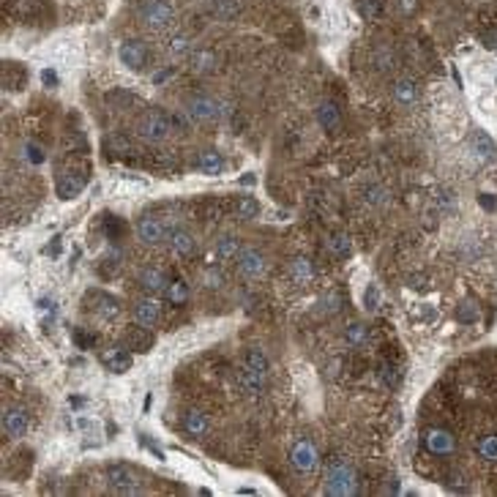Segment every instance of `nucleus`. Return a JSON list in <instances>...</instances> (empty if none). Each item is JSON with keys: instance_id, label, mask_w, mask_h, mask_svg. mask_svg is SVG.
Returning a JSON list of instances; mask_svg holds the SVG:
<instances>
[{"instance_id": "obj_1", "label": "nucleus", "mask_w": 497, "mask_h": 497, "mask_svg": "<svg viewBox=\"0 0 497 497\" xmlns=\"http://www.w3.org/2000/svg\"><path fill=\"white\" fill-rule=\"evenodd\" d=\"M137 20L142 23V27H148L153 33H164L175 25L178 14H175V6L170 0H139Z\"/></svg>"}, {"instance_id": "obj_2", "label": "nucleus", "mask_w": 497, "mask_h": 497, "mask_svg": "<svg viewBox=\"0 0 497 497\" xmlns=\"http://www.w3.org/2000/svg\"><path fill=\"white\" fill-rule=\"evenodd\" d=\"M325 492L328 495H356L358 492V473L350 462H344L339 456H334L328 462V470H325Z\"/></svg>"}, {"instance_id": "obj_3", "label": "nucleus", "mask_w": 497, "mask_h": 497, "mask_svg": "<svg viewBox=\"0 0 497 497\" xmlns=\"http://www.w3.org/2000/svg\"><path fill=\"white\" fill-rule=\"evenodd\" d=\"M107 486L115 495H142L145 492L139 475L129 465H110L107 467Z\"/></svg>"}, {"instance_id": "obj_4", "label": "nucleus", "mask_w": 497, "mask_h": 497, "mask_svg": "<svg viewBox=\"0 0 497 497\" xmlns=\"http://www.w3.org/2000/svg\"><path fill=\"white\" fill-rule=\"evenodd\" d=\"M137 134L142 137L145 142H164L167 137L172 134V120L158 110L145 113L137 120Z\"/></svg>"}, {"instance_id": "obj_5", "label": "nucleus", "mask_w": 497, "mask_h": 497, "mask_svg": "<svg viewBox=\"0 0 497 497\" xmlns=\"http://www.w3.org/2000/svg\"><path fill=\"white\" fill-rule=\"evenodd\" d=\"M85 186H88V172L80 170V167H66L55 178V194L61 200H74Z\"/></svg>"}, {"instance_id": "obj_6", "label": "nucleus", "mask_w": 497, "mask_h": 497, "mask_svg": "<svg viewBox=\"0 0 497 497\" xmlns=\"http://www.w3.org/2000/svg\"><path fill=\"white\" fill-rule=\"evenodd\" d=\"M421 443H424L427 453H432V456H451L456 451V437L448 429H443V427L427 429L424 437H421Z\"/></svg>"}, {"instance_id": "obj_7", "label": "nucleus", "mask_w": 497, "mask_h": 497, "mask_svg": "<svg viewBox=\"0 0 497 497\" xmlns=\"http://www.w3.org/2000/svg\"><path fill=\"white\" fill-rule=\"evenodd\" d=\"M134 232L145 246H158V244L167 238V225H164L158 216H153V213H145V216L137 219Z\"/></svg>"}, {"instance_id": "obj_8", "label": "nucleus", "mask_w": 497, "mask_h": 497, "mask_svg": "<svg viewBox=\"0 0 497 497\" xmlns=\"http://www.w3.org/2000/svg\"><path fill=\"white\" fill-rule=\"evenodd\" d=\"M186 115L191 120H197V123H213L219 118V101L205 96V93H197V96H191L186 101Z\"/></svg>"}, {"instance_id": "obj_9", "label": "nucleus", "mask_w": 497, "mask_h": 497, "mask_svg": "<svg viewBox=\"0 0 497 497\" xmlns=\"http://www.w3.org/2000/svg\"><path fill=\"white\" fill-rule=\"evenodd\" d=\"M290 465H293L298 473H312L320 465V453H317L315 443L312 440H298L293 448H290Z\"/></svg>"}, {"instance_id": "obj_10", "label": "nucleus", "mask_w": 497, "mask_h": 497, "mask_svg": "<svg viewBox=\"0 0 497 497\" xmlns=\"http://www.w3.org/2000/svg\"><path fill=\"white\" fill-rule=\"evenodd\" d=\"M27 427H30V415L25 407H6L3 410V434L6 437L20 440L27 434Z\"/></svg>"}, {"instance_id": "obj_11", "label": "nucleus", "mask_w": 497, "mask_h": 497, "mask_svg": "<svg viewBox=\"0 0 497 497\" xmlns=\"http://www.w3.org/2000/svg\"><path fill=\"white\" fill-rule=\"evenodd\" d=\"M85 303H88V309H91L93 315L101 317V320H115V317L120 315V301L110 293L93 290V293L85 295Z\"/></svg>"}, {"instance_id": "obj_12", "label": "nucleus", "mask_w": 497, "mask_h": 497, "mask_svg": "<svg viewBox=\"0 0 497 497\" xmlns=\"http://www.w3.org/2000/svg\"><path fill=\"white\" fill-rule=\"evenodd\" d=\"M235 263H238V271H241L244 279H260L265 273V268H268L265 265V254L257 251V249H244Z\"/></svg>"}, {"instance_id": "obj_13", "label": "nucleus", "mask_w": 497, "mask_h": 497, "mask_svg": "<svg viewBox=\"0 0 497 497\" xmlns=\"http://www.w3.org/2000/svg\"><path fill=\"white\" fill-rule=\"evenodd\" d=\"M99 361H101V366L107 372L123 375L126 369H132V350H126V347H107V350L99 353Z\"/></svg>"}, {"instance_id": "obj_14", "label": "nucleus", "mask_w": 497, "mask_h": 497, "mask_svg": "<svg viewBox=\"0 0 497 497\" xmlns=\"http://www.w3.org/2000/svg\"><path fill=\"white\" fill-rule=\"evenodd\" d=\"M118 55H120V61L132 68V71H142L145 63H148V58H151V55H148V46L142 44V42H137V39L123 42Z\"/></svg>"}, {"instance_id": "obj_15", "label": "nucleus", "mask_w": 497, "mask_h": 497, "mask_svg": "<svg viewBox=\"0 0 497 497\" xmlns=\"http://www.w3.org/2000/svg\"><path fill=\"white\" fill-rule=\"evenodd\" d=\"M317 123H320L322 132H328V134H339L341 132V110L331 99H325V101L317 104Z\"/></svg>"}, {"instance_id": "obj_16", "label": "nucleus", "mask_w": 497, "mask_h": 497, "mask_svg": "<svg viewBox=\"0 0 497 497\" xmlns=\"http://www.w3.org/2000/svg\"><path fill=\"white\" fill-rule=\"evenodd\" d=\"M161 320V303L156 298H139L134 303V322L142 328H153Z\"/></svg>"}, {"instance_id": "obj_17", "label": "nucleus", "mask_w": 497, "mask_h": 497, "mask_svg": "<svg viewBox=\"0 0 497 497\" xmlns=\"http://www.w3.org/2000/svg\"><path fill=\"white\" fill-rule=\"evenodd\" d=\"M183 432H186L189 437H194V440H203V437H208V432H210V421H208V415L200 413V410H189V413L183 415Z\"/></svg>"}, {"instance_id": "obj_18", "label": "nucleus", "mask_w": 497, "mask_h": 497, "mask_svg": "<svg viewBox=\"0 0 497 497\" xmlns=\"http://www.w3.org/2000/svg\"><path fill=\"white\" fill-rule=\"evenodd\" d=\"M170 249H172L175 257L186 260V257H191L197 251V241H194V235L189 229H172L170 232Z\"/></svg>"}, {"instance_id": "obj_19", "label": "nucleus", "mask_w": 497, "mask_h": 497, "mask_svg": "<svg viewBox=\"0 0 497 497\" xmlns=\"http://www.w3.org/2000/svg\"><path fill=\"white\" fill-rule=\"evenodd\" d=\"M216 63H219V58H216L213 49H194V52L189 55V68H191L194 74H213Z\"/></svg>"}, {"instance_id": "obj_20", "label": "nucleus", "mask_w": 497, "mask_h": 497, "mask_svg": "<svg viewBox=\"0 0 497 497\" xmlns=\"http://www.w3.org/2000/svg\"><path fill=\"white\" fill-rule=\"evenodd\" d=\"M167 284H170V279L164 276V271H158V268H145V271L139 273V287L145 290V293H164L167 290Z\"/></svg>"}, {"instance_id": "obj_21", "label": "nucleus", "mask_w": 497, "mask_h": 497, "mask_svg": "<svg viewBox=\"0 0 497 497\" xmlns=\"http://www.w3.org/2000/svg\"><path fill=\"white\" fill-rule=\"evenodd\" d=\"M265 383H268V375L244 366V372H241V388L246 391L249 396H263L265 394Z\"/></svg>"}, {"instance_id": "obj_22", "label": "nucleus", "mask_w": 497, "mask_h": 497, "mask_svg": "<svg viewBox=\"0 0 497 497\" xmlns=\"http://www.w3.org/2000/svg\"><path fill=\"white\" fill-rule=\"evenodd\" d=\"M241 251H244L241 238H235V235H222L219 244H216V257H219V263H232V260H238Z\"/></svg>"}, {"instance_id": "obj_23", "label": "nucleus", "mask_w": 497, "mask_h": 497, "mask_svg": "<svg viewBox=\"0 0 497 497\" xmlns=\"http://www.w3.org/2000/svg\"><path fill=\"white\" fill-rule=\"evenodd\" d=\"M151 328H132L126 336H123V347L126 350H132V353H148V347L153 344V339H151V334H148Z\"/></svg>"}, {"instance_id": "obj_24", "label": "nucleus", "mask_w": 497, "mask_h": 497, "mask_svg": "<svg viewBox=\"0 0 497 497\" xmlns=\"http://www.w3.org/2000/svg\"><path fill=\"white\" fill-rule=\"evenodd\" d=\"M290 279H293L295 284H309V282L315 279L312 263H309L306 257H293V260H290Z\"/></svg>"}, {"instance_id": "obj_25", "label": "nucleus", "mask_w": 497, "mask_h": 497, "mask_svg": "<svg viewBox=\"0 0 497 497\" xmlns=\"http://www.w3.org/2000/svg\"><path fill=\"white\" fill-rule=\"evenodd\" d=\"M394 99L399 101V104H413L415 99H418V82L415 80H410V77H405V80H399L396 85H394Z\"/></svg>"}, {"instance_id": "obj_26", "label": "nucleus", "mask_w": 497, "mask_h": 497, "mask_svg": "<svg viewBox=\"0 0 497 497\" xmlns=\"http://www.w3.org/2000/svg\"><path fill=\"white\" fill-rule=\"evenodd\" d=\"M232 210H235V216H238V219L251 222V219H257V216H260V203H257L254 197L244 194V197H238V200L232 203Z\"/></svg>"}, {"instance_id": "obj_27", "label": "nucleus", "mask_w": 497, "mask_h": 497, "mask_svg": "<svg viewBox=\"0 0 497 497\" xmlns=\"http://www.w3.org/2000/svg\"><path fill=\"white\" fill-rule=\"evenodd\" d=\"M197 167L203 172H208V175H219L225 170V158H222V153H216V151H203L200 158H197Z\"/></svg>"}, {"instance_id": "obj_28", "label": "nucleus", "mask_w": 497, "mask_h": 497, "mask_svg": "<svg viewBox=\"0 0 497 497\" xmlns=\"http://www.w3.org/2000/svg\"><path fill=\"white\" fill-rule=\"evenodd\" d=\"M244 366H246V369H254V372H263V375H268V369H271L268 356H265L260 347H249L246 356H244Z\"/></svg>"}, {"instance_id": "obj_29", "label": "nucleus", "mask_w": 497, "mask_h": 497, "mask_svg": "<svg viewBox=\"0 0 497 497\" xmlns=\"http://www.w3.org/2000/svg\"><path fill=\"white\" fill-rule=\"evenodd\" d=\"M475 451H478V456H481L484 462L497 465V434H484V437L478 440Z\"/></svg>"}, {"instance_id": "obj_30", "label": "nucleus", "mask_w": 497, "mask_h": 497, "mask_svg": "<svg viewBox=\"0 0 497 497\" xmlns=\"http://www.w3.org/2000/svg\"><path fill=\"white\" fill-rule=\"evenodd\" d=\"M473 151H475V156L478 158H495V153H497V145L489 139V137L484 134V132H475L473 134Z\"/></svg>"}, {"instance_id": "obj_31", "label": "nucleus", "mask_w": 497, "mask_h": 497, "mask_svg": "<svg viewBox=\"0 0 497 497\" xmlns=\"http://www.w3.org/2000/svg\"><path fill=\"white\" fill-rule=\"evenodd\" d=\"M164 295H167L170 306H183V303L189 301V287H186V282L175 279V282H170V284H167Z\"/></svg>"}, {"instance_id": "obj_32", "label": "nucleus", "mask_w": 497, "mask_h": 497, "mask_svg": "<svg viewBox=\"0 0 497 497\" xmlns=\"http://www.w3.org/2000/svg\"><path fill=\"white\" fill-rule=\"evenodd\" d=\"M366 339H369V328L363 322H350L344 328V341L350 347H361V344H366Z\"/></svg>"}, {"instance_id": "obj_33", "label": "nucleus", "mask_w": 497, "mask_h": 497, "mask_svg": "<svg viewBox=\"0 0 497 497\" xmlns=\"http://www.w3.org/2000/svg\"><path fill=\"white\" fill-rule=\"evenodd\" d=\"M189 52H191V39L183 36V33L172 36V39L167 42V55H170V58H183V55H189Z\"/></svg>"}, {"instance_id": "obj_34", "label": "nucleus", "mask_w": 497, "mask_h": 497, "mask_svg": "<svg viewBox=\"0 0 497 497\" xmlns=\"http://www.w3.org/2000/svg\"><path fill=\"white\" fill-rule=\"evenodd\" d=\"M358 11L369 23H377L383 17V0H358Z\"/></svg>"}, {"instance_id": "obj_35", "label": "nucleus", "mask_w": 497, "mask_h": 497, "mask_svg": "<svg viewBox=\"0 0 497 497\" xmlns=\"http://www.w3.org/2000/svg\"><path fill=\"white\" fill-rule=\"evenodd\" d=\"M210 11H213V17H219V20H232V17L238 14V3H235V0H213V3H210Z\"/></svg>"}, {"instance_id": "obj_36", "label": "nucleus", "mask_w": 497, "mask_h": 497, "mask_svg": "<svg viewBox=\"0 0 497 497\" xmlns=\"http://www.w3.org/2000/svg\"><path fill=\"white\" fill-rule=\"evenodd\" d=\"M475 320H478V306H475V301H462V303L456 306V322L473 325Z\"/></svg>"}, {"instance_id": "obj_37", "label": "nucleus", "mask_w": 497, "mask_h": 497, "mask_svg": "<svg viewBox=\"0 0 497 497\" xmlns=\"http://www.w3.org/2000/svg\"><path fill=\"white\" fill-rule=\"evenodd\" d=\"M328 249H331L336 257H347V254H350V238H347L344 232H334V235L328 238Z\"/></svg>"}, {"instance_id": "obj_38", "label": "nucleus", "mask_w": 497, "mask_h": 497, "mask_svg": "<svg viewBox=\"0 0 497 497\" xmlns=\"http://www.w3.org/2000/svg\"><path fill=\"white\" fill-rule=\"evenodd\" d=\"M380 380H383L388 388H396V385H399V369H396L394 363L385 361L383 366H380Z\"/></svg>"}, {"instance_id": "obj_39", "label": "nucleus", "mask_w": 497, "mask_h": 497, "mask_svg": "<svg viewBox=\"0 0 497 497\" xmlns=\"http://www.w3.org/2000/svg\"><path fill=\"white\" fill-rule=\"evenodd\" d=\"M222 282H225V276H222L219 268H205L203 284L208 287V290H219V287H222Z\"/></svg>"}, {"instance_id": "obj_40", "label": "nucleus", "mask_w": 497, "mask_h": 497, "mask_svg": "<svg viewBox=\"0 0 497 497\" xmlns=\"http://www.w3.org/2000/svg\"><path fill=\"white\" fill-rule=\"evenodd\" d=\"M375 66L380 68V71H391V68H394V55H391L388 46H380V49L375 52Z\"/></svg>"}, {"instance_id": "obj_41", "label": "nucleus", "mask_w": 497, "mask_h": 497, "mask_svg": "<svg viewBox=\"0 0 497 497\" xmlns=\"http://www.w3.org/2000/svg\"><path fill=\"white\" fill-rule=\"evenodd\" d=\"M23 151H25V158H27L30 164H42V161H44V148L36 145V142H25Z\"/></svg>"}, {"instance_id": "obj_42", "label": "nucleus", "mask_w": 497, "mask_h": 497, "mask_svg": "<svg viewBox=\"0 0 497 497\" xmlns=\"http://www.w3.org/2000/svg\"><path fill=\"white\" fill-rule=\"evenodd\" d=\"M363 203L383 205L385 203V189H383V186H369V189L363 191Z\"/></svg>"}, {"instance_id": "obj_43", "label": "nucleus", "mask_w": 497, "mask_h": 497, "mask_svg": "<svg viewBox=\"0 0 497 497\" xmlns=\"http://www.w3.org/2000/svg\"><path fill=\"white\" fill-rule=\"evenodd\" d=\"M363 303H366V309H369V312H375V309L380 306V293H377V287H375V284H369V287H366V293H363Z\"/></svg>"}, {"instance_id": "obj_44", "label": "nucleus", "mask_w": 497, "mask_h": 497, "mask_svg": "<svg viewBox=\"0 0 497 497\" xmlns=\"http://www.w3.org/2000/svg\"><path fill=\"white\" fill-rule=\"evenodd\" d=\"M74 341H77V347H82V350H85V347H91L93 344V336L82 334V331H77V334H74Z\"/></svg>"}, {"instance_id": "obj_45", "label": "nucleus", "mask_w": 497, "mask_h": 497, "mask_svg": "<svg viewBox=\"0 0 497 497\" xmlns=\"http://www.w3.org/2000/svg\"><path fill=\"white\" fill-rule=\"evenodd\" d=\"M415 0H402V8H405V14H410V11H415Z\"/></svg>"}, {"instance_id": "obj_46", "label": "nucleus", "mask_w": 497, "mask_h": 497, "mask_svg": "<svg viewBox=\"0 0 497 497\" xmlns=\"http://www.w3.org/2000/svg\"><path fill=\"white\" fill-rule=\"evenodd\" d=\"M44 82L46 85H55V74L52 71H44Z\"/></svg>"}]
</instances>
